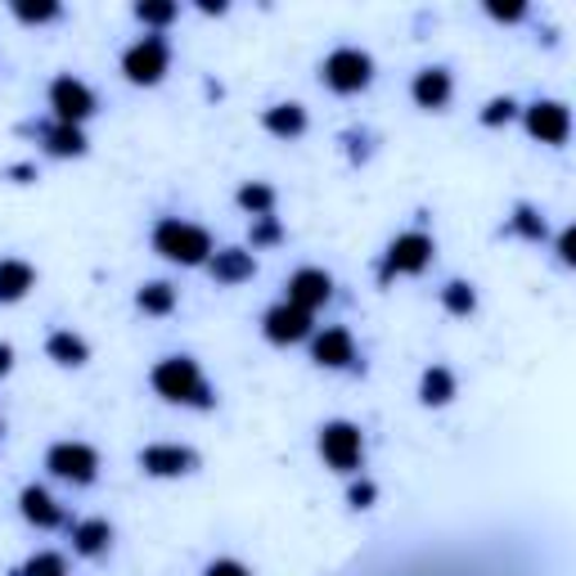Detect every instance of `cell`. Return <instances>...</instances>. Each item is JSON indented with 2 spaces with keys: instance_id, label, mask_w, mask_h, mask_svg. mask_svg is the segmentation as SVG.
I'll return each instance as SVG.
<instances>
[{
  "instance_id": "cell-1",
  "label": "cell",
  "mask_w": 576,
  "mask_h": 576,
  "mask_svg": "<svg viewBox=\"0 0 576 576\" xmlns=\"http://www.w3.org/2000/svg\"><path fill=\"white\" fill-rule=\"evenodd\" d=\"M149 388L167 406H189V410H212L217 406V392H212V383H208V374L199 369L195 356H163L149 369Z\"/></svg>"
},
{
  "instance_id": "cell-2",
  "label": "cell",
  "mask_w": 576,
  "mask_h": 576,
  "mask_svg": "<svg viewBox=\"0 0 576 576\" xmlns=\"http://www.w3.org/2000/svg\"><path fill=\"white\" fill-rule=\"evenodd\" d=\"M149 244L158 257L176 262V266H208V257L217 253L212 248V234L195 221H180V217H163L149 234Z\"/></svg>"
},
{
  "instance_id": "cell-3",
  "label": "cell",
  "mask_w": 576,
  "mask_h": 576,
  "mask_svg": "<svg viewBox=\"0 0 576 576\" xmlns=\"http://www.w3.org/2000/svg\"><path fill=\"white\" fill-rule=\"evenodd\" d=\"M320 459L333 468V473H356L365 464V432L352 423V419H329L320 423Z\"/></svg>"
},
{
  "instance_id": "cell-4",
  "label": "cell",
  "mask_w": 576,
  "mask_h": 576,
  "mask_svg": "<svg viewBox=\"0 0 576 576\" xmlns=\"http://www.w3.org/2000/svg\"><path fill=\"white\" fill-rule=\"evenodd\" d=\"M320 81L333 90V95H361L369 90L374 81V59L356 45H339V51H329L324 64H320Z\"/></svg>"
},
{
  "instance_id": "cell-5",
  "label": "cell",
  "mask_w": 576,
  "mask_h": 576,
  "mask_svg": "<svg viewBox=\"0 0 576 576\" xmlns=\"http://www.w3.org/2000/svg\"><path fill=\"white\" fill-rule=\"evenodd\" d=\"M432 253H437V244L423 234V230H406L397 234L388 253H383V266H378V284H392L397 275H423L432 266Z\"/></svg>"
},
{
  "instance_id": "cell-6",
  "label": "cell",
  "mask_w": 576,
  "mask_h": 576,
  "mask_svg": "<svg viewBox=\"0 0 576 576\" xmlns=\"http://www.w3.org/2000/svg\"><path fill=\"white\" fill-rule=\"evenodd\" d=\"M167 68H171V45L158 32L140 36L135 45H126V51H122V77L131 86H158L167 77Z\"/></svg>"
},
{
  "instance_id": "cell-7",
  "label": "cell",
  "mask_w": 576,
  "mask_h": 576,
  "mask_svg": "<svg viewBox=\"0 0 576 576\" xmlns=\"http://www.w3.org/2000/svg\"><path fill=\"white\" fill-rule=\"evenodd\" d=\"M45 468L73 487H90L95 477H100V451L86 446V442H55L45 451Z\"/></svg>"
},
{
  "instance_id": "cell-8",
  "label": "cell",
  "mask_w": 576,
  "mask_h": 576,
  "mask_svg": "<svg viewBox=\"0 0 576 576\" xmlns=\"http://www.w3.org/2000/svg\"><path fill=\"white\" fill-rule=\"evenodd\" d=\"M51 109H55V122L64 126H81L86 118H95V109H100V100H95V90L73 77V73H59L51 81Z\"/></svg>"
},
{
  "instance_id": "cell-9",
  "label": "cell",
  "mask_w": 576,
  "mask_h": 576,
  "mask_svg": "<svg viewBox=\"0 0 576 576\" xmlns=\"http://www.w3.org/2000/svg\"><path fill=\"white\" fill-rule=\"evenodd\" d=\"M329 298H333V275L320 270V266H302V270H293V275L284 279V302L307 311V315L320 311Z\"/></svg>"
},
{
  "instance_id": "cell-10",
  "label": "cell",
  "mask_w": 576,
  "mask_h": 576,
  "mask_svg": "<svg viewBox=\"0 0 576 576\" xmlns=\"http://www.w3.org/2000/svg\"><path fill=\"white\" fill-rule=\"evenodd\" d=\"M522 126H527V135L541 140V144H567L572 113H567L563 100H536V104L522 109Z\"/></svg>"
},
{
  "instance_id": "cell-11",
  "label": "cell",
  "mask_w": 576,
  "mask_h": 576,
  "mask_svg": "<svg viewBox=\"0 0 576 576\" xmlns=\"http://www.w3.org/2000/svg\"><path fill=\"white\" fill-rule=\"evenodd\" d=\"M311 361H315L320 369H352V365H356V339H352V329L329 324V329L311 333Z\"/></svg>"
},
{
  "instance_id": "cell-12",
  "label": "cell",
  "mask_w": 576,
  "mask_h": 576,
  "mask_svg": "<svg viewBox=\"0 0 576 576\" xmlns=\"http://www.w3.org/2000/svg\"><path fill=\"white\" fill-rule=\"evenodd\" d=\"M262 333L275 343V347H293V343H307L311 339V315L288 307V302H275L266 315H262Z\"/></svg>"
},
{
  "instance_id": "cell-13",
  "label": "cell",
  "mask_w": 576,
  "mask_h": 576,
  "mask_svg": "<svg viewBox=\"0 0 576 576\" xmlns=\"http://www.w3.org/2000/svg\"><path fill=\"white\" fill-rule=\"evenodd\" d=\"M140 468L149 477H185L199 468V455L189 446H176V442H154L140 451Z\"/></svg>"
},
{
  "instance_id": "cell-14",
  "label": "cell",
  "mask_w": 576,
  "mask_h": 576,
  "mask_svg": "<svg viewBox=\"0 0 576 576\" xmlns=\"http://www.w3.org/2000/svg\"><path fill=\"white\" fill-rule=\"evenodd\" d=\"M451 95H455V77H451V68H419L414 73V81H410V100L419 104V109H428V113H442L446 104H451Z\"/></svg>"
},
{
  "instance_id": "cell-15",
  "label": "cell",
  "mask_w": 576,
  "mask_h": 576,
  "mask_svg": "<svg viewBox=\"0 0 576 576\" xmlns=\"http://www.w3.org/2000/svg\"><path fill=\"white\" fill-rule=\"evenodd\" d=\"M19 513L32 527H41V532H55V527H64V509H59V500L45 487H23L19 491Z\"/></svg>"
},
{
  "instance_id": "cell-16",
  "label": "cell",
  "mask_w": 576,
  "mask_h": 576,
  "mask_svg": "<svg viewBox=\"0 0 576 576\" xmlns=\"http://www.w3.org/2000/svg\"><path fill=\"white\" fill-rule=\"evenodd\" d=\"M208 270H212L217 284H244V279L257 275V257L248 248H217L208 257Z\"/></svg>"
},
{
  "instance_id": "cell-17",
  "label": "cell",
  "mask_w": 576,
  "mask_h": 576,
  "mask_svg": "<svg viewBox=\"0 0 576 576\" xmlns=\"http://www.w3.org/2000/svg\"><path fill=\"white\" fill-rule=\"evenodd\" d=\"M41 149L51 154V158H81L90 144H86V131H81V126L51 122V126H41Z\"/></svg>"
},
{
  "instance_id": "cell-18",
  "label": "cell",
  "mask_w": 576,
  "mask_h": 576,
  "mask_svg": "<svg viewBox=\"0 0 576 576\" xmlns=\"http://www.w3.org/2000/svg\"><path fill=\"white\" fill-rule=\"evenodd\" d=\"M262 126H266V135H275V140H298V135H307V109H302L298 100L270 104V109L262 113Z\"/></svg>"
},
{
  "instance_id": "cell-19",
  "label": "cell",
  "mask_w": 576,
  "mask_h": 576,
  "mask_svg": "<svg viewBox=\"0 0 576 576\" xmlns=\"http://www.w3.org/2000/svg\"><path fill=\"white\" fill-rule=\"evenodd\" d=\"M45 356H51L55 365H64V369H81L90 361V343L73 329H55L51 339H45Z\"/></svg>"
},
{
  "instance_id": "cell-20",
  "label": "cell",
  "mask_w": 576,
  "mask_h": 576,
  "mask_svg": "<svg viewBox=\"0 0 576 576\" xmlns=\"http://www.w3.org/2000/svg\"><path fill=\"white\" fill-rule=\"evenodd\" d=\"M109 545H113V527H109L104 518H81V522H73V550H77L81 558H100V554H109Z\"/></svg>"
},
{
  "instance_id": "cell-21",
  "label": "cell",
  "mask_w": 576,
  "mask_h": 576,
  "mask_svg": "<svg viewBox=\"0 0 576 576\" xmlns=\"http://www.w3.org/2000/svg\"><path fill=\"white\" fill-rule=\"evenodd\" d=\"M32 284H36V270L19 257H5L0 262V307H14L32 293Z\"/></svg>"
},
{
  "instance_id": "cell-22",
  "label": "cell",
  "mask_w": 576,
  "mask_h": 576,
  "mask_svg": "<svg viewBox=\"0 0 576 576\" xmlns=\"http://www.w3.org/2000/svg\"><path fill=\"white\" fill-rule=\"evenodd\" d=\"M419 401H423L428 410L451 406V401H455V374H451L446 365H428V369L419 374Z\"/></svg>"
},
{
  "instance_id": "cell-23",
  "label": "cell",
  "mask_w": 576,
  "mask_h": 576,
  "mask_svg": "<svg viewBox=\"0 0 576 576\" xmlns=\"http://www.w3.org/2000/svg\"><path fill=\"white\" fill-rule=\"evenodd\" d=\"M234 203L257 221V217H275V203H279V199H275V185H266V180H244V185L234 189Z\"/></svg>"
},
{
  "instance_id": "cell-24",
  "label": "cell",
  "mask_w": 576,
  "mask_h": 576,
  "mask_svg": "<svg viewBox=\"0 0 576 576\" xmlns=\"http://www.w3.org/2000/svg\"><path fill=\"white\" fill-rule=\"evenodd\" d=\"M135 307H140L144 315H171V311H176V288H171L167 279H149V284H140Z\"/></svg>"
},
{
  "instance_id": "cell-25",
  "label": "cell",
  "mask_w": 576,
  "mask_h": 576,
  "mask_svg": "<svg viewBox=\"0 0 576 576\" xmlns=\"http://www.w3.org/2000/svg\"><path fill=\"white\" fill-rule=\"evenodd\" d=\"M509 234L527 239V244H541V239H550V225H545L541 208H532V203H518V208H513V217H509Z\"/></svg>"
},
{
  "instance_id": "cell-26",
  "label": "cell",
  "mask_w": 576,
  "mask_h": 576,
  "mask_svg": "<svg viewBox=\"0 0 576 576\" xmlns=\"http://www.w3.org/2000/svg\"><path fill=\"white\" fill-rule=\"evenodd\" d=\"M442 307H446V315H473L477 311V293H473V284L468 279H451L446 288H442Z\"/></svg>"
},
{
  "instance_id": "cell-27",
  "label": "cell",
  "mask_w": 576,
  "mask_h": 576,
  "mask_svg": "<svg viewBox=\"0 0 576 576\" xmlns=\"http://www.w3.org/2000/svg\"><path fill=\"white\" fill-rule=\"evenodd\" d=\"M59 14H64V5H59V0H36V5H32V0H14V19H19V23H27V27L55 23Z\"/></svg>"
},
{
  "instance_id": "cell-28",
  "label": "cell",
  "mask_w": 576,
  "mask_h": 576,
  "mask_svg": "<svg viewBox=\"0 0 576 576\" xmlns=\"http://www.w3.org/2000/svg\"><path fill=\"white\" fill-rule=\"evenodd\" d=\"M135 19H140L144 27H171V23L180 19V5H176V0H140Z\"/></svg>"
},
{
  "instance_id": "cell-29",
  "label": "cell",
  "mask_w": 576,
  "mask_h": 576,
  "mask_svg": "<svg viewBox=\"0 0 576 576\" xmlns=\"http://www.w3.org/2000/svg\"><path fill=\"white\" fill-rule=\"evenodd\" d=\"M19 576H68V563H64V554H55V550H41V554H32V558L23 563Z\"/></svg>"
},
{
  "instance_id": "cell-30",
  "label": "cell",
  "mask_w": 576,
  "mask_h": 576,
  "mask_svg": "<svg viewBox=\"0 0 576 576\" xmlns=\"http://www.w3.org/2000/svg\"><path fill=\"white\" fill-rule=\"evenodd\" d=\"M513 118H518L513 95H496V100H487V109H483V126H509Z\"/></svg>"
},
{
  "instance_id": "cell-31",
  "label": "cell",
  "mask_w": 576,
  "mask_h": 576,
  "mask_svg": "<svg viewBox=\"0 0 576 576\" xmlns=\"http://www.w3.org/2000/svg\"><path fill=\"white\" fill-rule=\"evenodd\" d=\"M248 239H253V248H275V244H284V225H279V217H257L253 230H248Z\"/></svg>"
},
{
  "instance_id": "cell-32",
  "label": "cell",
  "mask_w": 576,
  "mask_h": 576,
  "mask_svg": "<svg viewBox=\"0 0 576 576\" xmlns=\"http://www.w3.org/2000/svg\"><path fill=\"white\" fill-rule=\"evenodd\" d=\"M374 500H378V487L369 483V477H361V483L347 487V505L352 509H374Z\"/></svg>"
},
{
  "instance_id": "cell-33",
  "label": "cell",
  "mask_w": 576,
  "mask_h": 576,
  "mask_svg": "<svg viewBox=\"0 0 576 576\" xmlns=\"http://www.w3.org/2000/svg\"><path fill=\"white\" fill-rule=\"evenodd\" d=\"M343 144H347V158H352V163H365V158H369V131H347Z\"/></svg>"
},
{
  "instance_id": "cell-34",
  "label": "cell",
  "mask_w": 576,
  "mask_h": 576,
  "mask_svg": "<svg viewBox=\"0 0 576 576\" xmlns=\"http://www.w3.org/2000/svg\"><path fill=\"white\" fill-rule=\"evenodd\" d=\"M203 576H253V572L239 563V558H212V563L203 567Z\"/></svg>"
},
{
  "instance_id": "cell-35",
  "label": "cell",
  "mask_w": 576,
  "mask_h": 576,
  "mask_svg": "<svg viewBox=\"0 0 576 576\" xmlns=\"http://www.w3.org/2000/svg\"><path fill=\"white\" fill-rule=\"evenodd\" d=\"M487 19H496V23H522V19H527V5H518V0H513V5H496V0H491Z\"/></svg>"
},
{
  "instance_id": "cell-36",
  "label": "cell",
  "mask_w": 576,
  "mask_h": 576,
  "mask_svg": "<svg viewBox=\"0 0 576 576\" xmlns=\"http://www.w3.org/2000/svg\"><path fill=\"white\" fill-rule=\"evenodd\" d=\"M558 262H563V266H572V262H576V230H572V225L558 234Z\"/></svg>"
},
{
  "instance_id": "cell-37",
  "label": "cell",
  "mask_w": 576,
  "mask_h": 576,
  "mask_svg": "<svg viewBox=\"0 0 576 576\" xmlns=\"http://www.w3.org/2000/svg\"><path fill=\"white\" fill-rule=\"evenodd\" d=\"M0 176H10L14 185H27V180H36V167H32V163H14V167H5Z\"/></svg>"
},
{
  "instance_id": "cell-38",
  "label": "cell",
  "mask_w": 576,
  "mask_h": 576,
  "mask_svg": "<svg viewBox=\"0 0 576 576\" xmlns=\"http://www.w3.org/2000/svg\"><path fill=\"white\" fill-rule=\"evenodd\" d=\"M14 369V347L10 343H0V378H5Z\"/></svg>"
},
{
  "instance_id": "cell-39",
  "label": "cell",
  "mask_w": 576,
  "mask_h": 576,
  "mask_svg": "<svg viewBox=\"0 0 576 576\" xmlns=\"http://www.w3.org/2000/svg\"><path fill=\"white\" fill-rule=\"evenodd\" d=\"M199 10H203V14H225L230 5H225V0H217V5H212V0H203V5H199Z\"/></svg>"
},
{
  "instance_id": "cell-40",
  "label": "cell",
  "mask_w": 576,
  "mask_h": 576,
  "mask_svg": "<svg viewBox=\"0 0 576 576\" xmlns=\"http://www.w3.org/2000/svg\"><path fill=\"white\" fill-rule=\"evenodd\" d=\"M0 432H5V419H0Z\"/></svg>"
}]
</instances>
